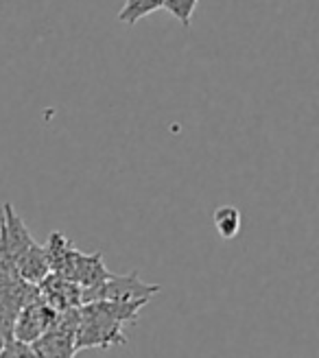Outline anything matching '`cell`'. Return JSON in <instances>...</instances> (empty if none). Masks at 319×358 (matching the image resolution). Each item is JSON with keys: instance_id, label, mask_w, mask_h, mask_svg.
Listing matches in <instances>:
<instances>
[{"instance_id": "6da1fadb", "label": "cell", "mask_w": 319, "mask_h": 358, "mask_svg": "<svg viewBox=\"0 0 319 358\" xmlns=\"http://www.w3.org/2000/svg\"><path fill=\"white\" fill-rule=\"evenodd\" d=\"M143 303H116V301H87L77 308L75 350H108L127 343L125 326L134 324Z\"/></svg>"}, {"instance_id": "7a4b0ae2", "label": "cell", "mask_w": 319, "mask_h": 358, "mask_svg": "<svg viewBox=\"0 0 319 358\" xmlns=\"http://www.w3.org/2000/svg\"><path fill=\"white\" fill-rule=\"evenodd\" d=\"M44 249L48 256L50 273L79 286L81 299L83 295L97 291L99 286L112 275L101 252H94V254L79 252L64 231H50Z\"/></svg>"}, {"instance_id": "3957f363", "label": "cell", "mask_w": 319, "mask_h": 358, "mask_svg": "<svg viewBox=\"0 0 319 358\" xmlns=\"http://www.w3.org/2000/svg\"><path fill=\"white\" fill-rule=\"evenodd\" d=\"M162 286L147 284L140 280L138 271H132L129 275H110L97 291L83 295V303L87 301H116V303H147L160 295Z\"/></svg>"}, {"instance_id": "277c9868", "label": "cell", "mask_w": 319, "mask_h": 358, "mask_svg": "<svg viewBox=\"0 0 319 358\" xmlns=\"http://www.w3.org/2000/svg\"><path fill=\"white\" fill-rule=\"evenodd\" d=\"M75 332H77V308L62 313L57 324L44 336L31 343L40 358H75Z\"/></svg>"}, {"instance_id": "5b68a950", "label": "cell", "mask_w": 319, "mask_h": 358, "mask_svg": "<svg viewBox=\"0 0 319 358\" xmlns=\"http://www.w3.org/2000/svg\"><path fill=\"white\" fill-rule=\"evenodd\" d=\"M57 319L59 315L55 310L48 308L40 297H35L13 319V338L22 343H35L57 324Z\"/></svg>"}, {"instance_id": "8992f818", "label": "cell", "mask_w": 319, "mask_h": 358, "mask_svg": "<svg viewBox=\"0 0 319 358\" xmlns=\"http://www.w3.org/2000/svg\"><path fill=\"white\" fill-rule=\"evenodd\" d=\"M38 297L52 308L57 315L75 310L81 306V289L73 282L57 275H48L42 284H38Z\"/></svg>"}, {"instance_id": "52a82bcc", "label": "cell", "mask_w": 319, "mask_h": 358, "mask_svg": "<svg viewBox=\"0 0 319 358\" xmlns=\"http://www.w3.org/2000/svg\"><path fill=\"white\" fill-rule=\"evenodd\" d=\"M15 273L20 275L24 282L38 286L50 275V266H48V256L46 249L40 243H33L27 252L15 260Z\"/></svg>"}, {"instance_id": "ba28073f", "label": "cell", "mask_w": 319, "mask_h": 358, "mask_svg": "<svg viewBox=\"0 0 319 358\" xmlns=\"http://www.w3.org/2000/svg\"><path fill=\"white\" fill-rule=\"evenodd\" d=\"M212 223H215V229H217V234L221 238L232 241V238L239 236L243 219H241L239 208H234V206H221V208L215 210V214H212Z\"/></svg>"}, {"instance_id": "9c48e42d", "label": "cell", "mask_w": 319, "mask_h": 358, "mask_svg": "<svg viewBox=\"0 0 319 358\" xmlns=\"http://www.w3.org/2000/svg\"><path fill=\"white\" fill-rule=\"evenodd\" d=\"M166 0H125V5L118 11V20L122 24H136L145 15H151L153 11L162 9Z\"/></svg>"}, {"instance_id": "30bf717a", "label": "cell", "mask_w": 319, "mask_h": 358, "mask_svg": "<svg viewBox=\"0 0 319 358\" xmlns=\"http://www.w3.org/2000/svg\"><path fill=\"white\" fill-rule=\"evenodd\" d=\"M197 3L199 0H166L164 9L175 17L177 22L188 29L192 24V15H194V9H197Z\"/></svg>"}, {"instance_id": "8fae6325", "label": "cell", "mask_w": 319, "mask_h": 358, "mask_svg": "<svg viewBox=\"0 0 319 358\" xmlns=\"http://www.w3.org/2000/svg\"><path fill=\"white\" fill-rule=\"evenodd\" d=\"M0 358H40V356L31 343H22V341L11 338V341L3 348V352H0Z\"/></svg>"}, {"instance_id": "7c38bea8", "label": "cell", "mask_w": 319, "mask_h": 358, "mask_svg": "<svg viewBox=\"0 0 319 358\" xmlns=\"http://www.w3.org/2000/svg\"><path fill=\"white\" fill-rule=\"evenodd\" d=\"M11 338H13V321L0 315V352H3V348L11 341Z\"/></svg>"}]
</instances>
